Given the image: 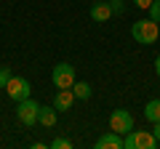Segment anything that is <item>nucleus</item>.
<instances>
[{"mask_svg":"<svg viewBox=\"0 0 160 149\" xmlns=\"http://www.w3.org/2000/svg\"><path fill=\"white\" fill-rule=\"evenodd\" d=\"M147 11H149V19L160 24V0H152V6H149Z\"/></svg>","mask_w":160,"mask_h":149,"instance_id":"nucleus-13","label":"nucleus"},{"mask_svg":"<svg viewBox=\"0 0 160 149\" xmlns=\"http://www.w3.org/2000/svg\"><path fill=\"white\" fill-rule=\"evenodd\" d=\"M109 131L120 133V136H126L128 131H133V117L128 109H115L112 115H109Z\"/></svg>","mask_w":160,"mask_h":149,"instance_id":"nucleus-4","label":"nucleus"},{"mask_svg":"<svg viewBox=\"0 0 160 149\" xmlns=\"http://www.w3.org/2000/svg\"><path fill=\"white\" fill-rule=\"evenodd\" d=\"M158 138L147 131H128L123 136V149H155Z\"/></svg>","mask_w":160,"mask_h":149,"instance_id":"nucleus-2","label":"nucleus"},{"mask_svg":"<svg viewBox=\"0 0 160 149\" xmlns=\"http://www.w3.org/2000/svg\"><path fill=\"white\" fill-rule=\"evenodd\" d=\"M133 3H136V6L142 8V11H144V8H149V6H152V0H133Z\"/></svg>","mask_w":160,"mask_h":149,"instance_id":"nucleus-18","label":"nucleus"},{"mask_svg":"<svg viewBox=\"0 0 160 149\" xmlns=\"http://www.w3.org/2000/svg\"><path fill=\"white\" fill-rule=\"evenodd\" d=\"M51 80H53L56 88H72V83H75V67L67 64V61H59L56 67H53V72H51Z\"/></svg>","mask_w":160,"mask_h":149,"instance_id":"nucleus-5","label":"nucleus"},{"mask_svg":"<svg viewBox=\"0 0 160 149\" xmlns=\"http://www.w3.org/2000/svg\"><path fill=\"white\" fill-rule=\"evenodd\" d=\"M51 149H72V141H69V138H53Z\"/></svg>","mask_w":160,"mask_h":149,"instance_id":"nucleus-14","label":"nucleus"},{"mask_svg":"<svg viewBox=\"0 0 160 149\" xmlns=\"http://www.w3.org/2000/svg\"><path fill=\"white\" fill-rule=\"evenodd\" d=\"M144 120H149V123H158L160 120V99L147 101V107H144Z\"/></svg>","mask_w":160,"mask_h":149,"instance_id":"nucleus-11","label":"nucleus"},{"mask_svg":"<svg viewBox=\"0 0 160 149\" xmlns=\"http://www.w3.org/2000/svg\"><path fill=\"white\" fill-rule=\"evenodd\" d=\"M109 3V8H112V16L115 13H126V3L123 0H107Z\"/></svg>","mask_w":160,"mask_h":149,"instance_id":"nucleus-16","label":"nucleus"},{"mask_svg":"<svg viewBox=\"0 0 160 149\" xmlns=\"http://www.w3.org/2000/svg\"><path fill=\"white\" fill-rule=\"evenodd\" d=\"M152 125H155V128H152V136L158 138V144H160V120H158V123H152Z\"/></svg>","mask_w":160,"mask_h":149,"instance_id":"nucleus-17","label":"nucleus"},{"mask_svg":"<svg viewBox=\"0 0 160 149\" xmlns=\"http://www.w3.org/2000/svg\"><path fill=\"white\" fill-rule=\"evenodd\" d=\"M11 77H13V72H11V69H8V67H0V88H6Z\"/></svg>","mask_w":160,"mask_h":149,"instance_id":"nucleus-15","label":"nucleus"},{"mask_svg":"<svg viewBox=\"0 0 160 149\" xmlns=\"http://www.w3.org/2000/svg\"><path fill=\"white\" fill-rule=\"evenodd\" d=\"M131 35H133V40L142 43V46H152V43L160 37V24H158V22H152V19H142V22H133Z\"/></svg>","mask_w":160,"mask_h":149,"instance_id":"nucleus-1","label":"nucleus"},{"mask_svg":"<svg viewBox=\"0 0 160 149\" xmlns=\"http://www.w3.org/2000/svg\"><path fill=\"white\" fill-rule=\"evenodd\" d=\"M72 93H75V99H83V101H86V99H91L93 91H91L88 83H83V80L78 83V80H75V83H72Z\"/></svg>","mask_w":160,"mask_h":149,"instance_id":"nucleus-12","label":"nucleus"},{"mask_svg":"<svg viewBox=\"0 0 160 149\" xmlns=\"http://www.w3.org/2000/svg\"><path fill=\"white\" fill-rule=\"evenodd\" d=\"M6 93L13 99V101H22V99H29L32 85H29V80H24V77H16V74H13L11 80H8V85H6Z\"/></svg>","mask_w":160,"mask_h":149,"instance_id":"nucleus-6","label":"nucleus"},{"mask_svg":"<svg viewBox=\"0 0 160 149\" xmlns=\"http://www.w3.org/2000/svg\"><path fill=\"white\" fill-rule=\"evenodd\" d=\"M96 149H123V136L115 133V131L104 133V136L96 141Z\"/></svg>","mask_w":160,"mask_h":149,"instance_id":"nucleus-9","label":"nucleus"},{"mask_svg":"<svg viewBox=\"0 0 160 149\" xmlns=\"http://www.w3.org/2000/svg\"><path fill=\"white\" fill-rule=\"evenodd\" d=\"M72 104H75V93L69 91V88H59L56 99H53V107H56L59 112H67V109H72Z\"/></svg>","mask_w":160,"mask_h":149,"instance_id":"nucleus-7","label":"nucleus"},{"mask_svg":"<svg viewBox=\"0 0 160 149\" xmlns=\"http://www.w3.org/2000/svg\"><path fill=\"white\" fill-rule=\"evenodd\" d=\"M109 16H112V8H109V3H107V0H96V3L91 6V19H93V22L104 24Z\"/></svg>","mask_w":160,"mask_h":149,"instance_id":"nucleus-8","label":"nucleus"},{"mask_svg":"<svg viewBox=\"0 0 160 149\" xmlns=\"http://www.w3.org/2000/svg\"><path fill=\"white\" fill-rule=\"evenodd\" d=\"M38 123L46 125V128L56 125V107H40L38 109Z\"/></svg>","mask_w":160,"mask_h":149,"instance_id":"nucleus-10","label":"nucleus"},{"mask_svg":"<svg viewBox=\"0 0 160 149\" xmlns=\"http://www.w3.org/2000/svg\"><path fill=\"white\" fill-rule=\"evenodd\" d=\"M38 109H40V104L32 101V99H22V101H16V117H19V123L27 125V128H32L35 123H38Z\"/></svg>","mask_w":160,"mask_h":149,"instance_id":"nucleus-3","label":"nucleus"},{"mask_svg":"<svg viewBox=\"0 0 160 149\" xmlns=\"http://www.w3.org/2000/svg\"><path fill=\"white\" fill-rule=\"evenodd\" d=\"M155 74L160 77V53H158V59H155Z\"/></svg>","mask_w":160,"mask_h":149,"instance_id":"nucleus-19","label":"nucleus"}]
</instances>
